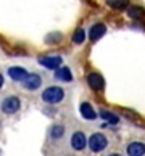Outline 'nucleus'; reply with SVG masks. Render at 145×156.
I'll use <instances>...</instances> for the list:
<instances>
[{
    "instance_id": "obj_1",
    "label": "nucleus",
    "mask_w": 145,
    "mask_h": 156,
    "mask_svg": "<svg viewBox=\"0 0 145 156\" xmlns=\"http://www.w3.org/2000/svg\"><path fill=\"white\" fill-rule=\"evenodd\" d=\"M87 147L90 148L92 153H102L103 150L108 148V138L103 134H100V132H95L87 140Z\"/></svg>"
},
{
    "instance_id": "obj_2",
    "label": "nucleus",
    "mask_w": 145,
    "mask_h": 156,
    "mask_svg": "<svg viewBox=\"0 0 145 156\" xmlns=\"http://www.w3.org/2000/svg\"><path fill=\"white\" fill-rule=\"evenodd\" d=\"M63 98H65V90L58 85H52L47 87L42 92V100L45 103H50V105H55V103H60Z\"/></svg>"
},
{
    "instance_id": "obj_3",
    "label": "nucleus",
    "mask_w": 145,
    "mask_h": 156,
    "mask_svg": "<svg viewBox=\"0 0 145 156\" xmlns=\"http://www.w3.org/2000/svg\"><path fill=\"white\" fill-rule=\"evenodd\" d=\"M20 108H21V100L16 95H10L0 103V109L5 114H15L20 111Z\"/></svg>"
},
{
    "instance_id": "obj_4",
    "label": "nucleus",
    "mask_w": 145,
    "mask_h": 156,
    "mask_svg": "<svg viewBox=\"0 0 145 156\" xmlns=\"http://www.w3.org/2000/svg\"><path fill=\"white\" fill-rule=\"evenodd\" d=\"M87 147V138H85V134L84 132H74L73 137H71V148L76 150V151H82V150Z\"/></svg>"
},
{
    "instance_id": "obj_5",
    "label": "nucleus",
    "mask_w": 145,
    "mask_h": 156,
    "mask_svg": "<svg viewBox=\"0 0 145 156\" xmlns=\"http://www.w3.org/2000/svg\"><path fill=\"white\" fill-rule=\"evenodd\" d=\"M40 85H42V77L39 76V74H27V77L23 80V87L26 90H37Z\"/></svg>"
},
{
    "instance_id": "obj_6",
    "label": "nucleus",
    "mask_w": 145,
    "mask_h": 156,
    "mask_svg": "<svg viewBox=\"0 0 145 156\" xmlns=\"http://www.w3.org/2000/svg\"><path fill=\"white\" fill-rule=\"evenodd\" d=\"M61 63H63V60H61V56H58V55L42 56V58H39V65H42L47 69H56V68L61 66Z\"/></svg>"
},
{
    "instance_id": "obj_7",
    "label": "nucleus",
    "mask_w": 145,
    "mask_h": 156,
    "mask_svg": "<svg viewBox=\"0 0 145 156\" xmlns=\"http://www.w3.org/2000/svg\"><path fill=\"white\" fill-rule=\"evenodd\" d=\"M87 82H89L90 89H94L97 92L103 90V87H105V79H103L102 74H98V73H90L89 76H87Z\"/></svg>"
},
{
    "instance_id": "obj_8",
    "label": "nucleus",
    "mask_w": 145,
    "mask_h": 156,
    "mask_svg": "<svg viewBox=\"0 0 145 156\" xmlns=\"http://www.w3.org/2000/svg\"><path fill=\"white\" fill-rule=\"evenodd\" d=\"M27 71L24 68H21V66H11L10 69H8V76L13 79V80H16V82H23L26 77H27Z\"/></svg>"
},
{
    "instance_id": "obj_9",
    "label": "nucleus",
    "mask_w": 145,
    "mask_h": 156,
    "mask_svg": "<svg viewBox=\"0 0 145 156\" xmlns=\"http://www.w3.org/2000/svg\"><path fill=\"white\" fill-rule=\"evenodd\" d=\"M127 156H143L145 154V143L142 142H131L126 148Z\"/></svg>"
},
{
    "instance_id": "obj_10",
    "label": "nucleus",
    "mask_w": 145,
    "mask_h": 156,
    "mask_svg": "<svg viewBox=\"0 0 145 156\" xmlns=\"http://www.w3.org/2000/svg\"><path fill=\"white\" fill-rule=\"evenodd\" d=\"M105 32H107V26L103 24V23H97V24H94L90 27V32H89V37L92 42H95V40H98L100 37L105 36Z\"/></svg>"
},
{
    "instance_id": "obj_11",
    "label": "nucleus",
    "mask_w": 145,
    "mask_h": 156,
    "mask_svg": "<svg viewBox=\"0 0 145 156\" xmlns=\"http://www.w3.org/2000/svg\"><path fill=\"white\" fill-rule=\"evenodd\" d=\"M79 111H81V116H82L84 119H89V121H92V119H95V118H97V113H95L94 106H92L90 103H87V101L81 103Z\"/></svg>"
},
{
    "instance_id": "obj_12",
    "label": "nucleus",
    "mask_w": 145,
    "mask_h": 156,
    "mask_svg": "<svg viewBox=\"0 0 145 156\" xmlns=\"http://www.w3.org/2000/svg\"><path fill=\"white\" fill-rule=\"evenodd\" d=\"M55 77H56L58 80H63V82H71V80H73L71 69H69L68 66H60V68H56Z\"/></svg>"
},
{
    "instance_id": "obj_13",
    "label": "nucleus",
    "mask_w": 145,
    "mask_h": 156,
    "mask_svg": "<svg viewBox=\"0 0 145 156\" xmlns=\"http://www.w3.org/2000/svg\"><path fill=\"white\" fill-rule=\"evenodd\" d=\"M63 135H65V126H61V124L52 126V129H50V138L52 140H60V138H63Z\"/></svg>"
},
{
    "instance_id": "obj_14",
    "label": "nucleus",
    "mask_w": 145,
    "mask_h": 156,
    "mask_svg": "<svg viewBox=\"0 0 145 156\" xmlns=\"http://www.w3.org/2000/svg\"><path fill=\"white\" fill-rule=\"evenodd\" d=\"M127 15H129L132 20H143L145 18V10L142 7L132 5V7H129V10H127Z\"/></svg>"
},
{
    "instance_id": "obj_15",
    "label": "nucleus",
    "mask_w": 145,
    "mask_h": 156,
    "mask_svg": "<svg viewBox=\"0 0 145 156\" xmlns=\"http://www.w3.org/2000/svg\"><path fill=\"white\" fill-rule=\"evenodd\" d=\"M100 116L103 121H107L108 124H118L119 122V118L116 116V114H113L111 111H107V109H102L100 111Z\"/></svg>"
},
{
    "instance_id": "obj_16",
    "label": "nucleus",
    "mask_w": 145,
    "mask_h": 156,
    "mask_svg": "<svg viewBox=\"0 0 145 156\" xmlns=\"http://www.w3.org/2000/svg\"><path fill=\"white\" fill-rule=\"evenodd\" d=\"M108 5L113 10H124L129 7V2L127 0H108Z\"/></svg>"
},
{
    "instance_id": "obj_17",
    "label": "nucleus",
    "mask_w": 145,
    "mask_h": 156,
    "mask_svg": "<svg viewBox=\"0 0 145 156\" xmlns=\"http://www.w3.org/2000/svg\"><path fill=\"white\" fill-rule=\"evenodd\" d=\"M84 40H85V31L84 29H78L76 32H74V36H73V42L74 44H84Z\"/></svg>"
},
{
    "instance_id": "obj_18",
    "label": "nucleus",
    "mask_w": 145,
    "mask_h": 156,
    "mask_svg": "<svg viewBox=\"0 0 145 156\" xmlns=\"http://www.w3.org/2000/svg\"><path fill=\"white\" fill-rule=\"evenodd\" d=\"M47 40V44H53V42H60L61 40V34L60 32H55V34H50V36L45 39Z\"/></svg>"
},
{
    "instance_id": "obj_19",
    "label": "nucleus",
    "mask_w": 145,
    "mask_h": 156,
    "mask_svg": "<svg viewBox=\"0 0 145 156\" xmlns=\"http://www.w3.org/2000/svg\"><path fill=\"white\" fill-rule=\"evenodd\" d=\"M3 82H5V80H3V76H2V74H0V89H2V85H3Z\"/></svg>"
},
{
    "instance_id": "obj_20",
    "label": "nucleus",
    "mask_w": 145,
    "mask_h": 156,
    "mask_svg": "<svg viewBox=\"0 0 145 156\" xmlns=\"http://www.w3.org/2000/svg\"><path fill=\"white\" fill-rule=\"evenodd\" d=\"M108 156H121V154H118V153H111V154H108Z\"/></svg>"
}]
</instances>
